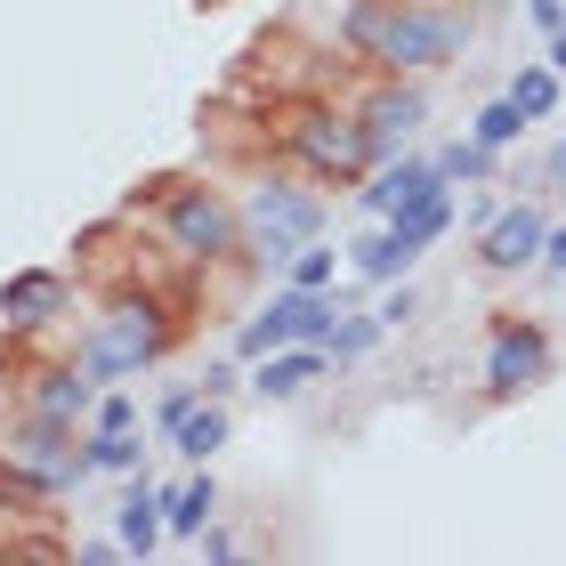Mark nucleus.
Returning a JSON list of instances; mask_svg holds the SVG:
<instances>
[{
  "instance_id": "20",
  "label": "nucleus",
  "mask_w": 566,
  "mask_h": 566,
  "mask_svg": "<svg viewBox=\"0 0 566 566\" xmlns=\"http://www.w3.org/2000/svg\"><path fill=\"white\" fill-rule=\"evenodd\" d=\"M510 97L526 106V122H551V106H558V65H526L518 82H510Z\"/></svg>"
},
{
  "instance_id": "11",
  "label": "nucleus",
  "mask_w": 566,
  "mask_h": 566,
  "mask_svg": "<svg viewBox=\"0 0 566 566\" xmlns=\"http://www.w3.org/2000/svg\"><path fill=\"white\" fill-rule=\"evenodd\" d=\"M446 187V170L437 163H413V154H389V163H373V187H365V211L373 219H397V211H413L421 195Z\"/></svg>"
},
{
  "instance_id": "18",
  "label": "nucleus",
  "mask_w": 566,
  "mask_h": 566,
  "mask_svg": "<svg viewBox=\"0 0 566 566\" xmlns=\"http://www.w3.org/2000/svg\"><path fill=\"white\" fill-rule=\"evenodd\" d=\"M211 510H219L211 478H187L178 494H163V526H170V534H202V526H211Z\"/></svg>"
},
{
  "instance_id": "15",
  "label": "nucleus",
  "mask_w": 566,
  "mask_h": 566,
  "mask_svg": "<svg viewBox=\"0 0 566 566\" xmlns=\"http://www.w3.org/2000/svg\"><path fill=\"white\" fill-rule=\"evenodd\" d=\"M324 365H332V348H316V340L275 348V356H260V380H251V389L260 397H300L307 380H324Z\"/></svg>"
},
{
  "instance_id": "31",
  "label": "nucleus",
  "mask_w": 566,
  "mask_h": 566,
  "mask_svg": "<svg viewBox=\"0 0 566 566\" xmlns=\"http://www.w3.org/2000/svg\"><path fill=\"white\" fill-rule=\"evenodd\" d=\"M202 9H219V0H202Z\"/></svg>"
},
{
  "instance_id": "23",
  "label": "nucleus",
  "mask_w": 566,
  "mask_h": 566,
  "mask_svg": "<svg viewBox=\"0 0 566 566\" xmlns=\"http://www.w3.org/2000/svg\"><path fill=\"white\" fill-rule=\"evenodd\" d=\"M380 332H389V324H380V307H373V316H348L340 332H332V365H348V356H365V348L380 340Z\"/></svg>"
},
{
  "instance_id": "6",
  "label": "nucleus",
  "mask_w": 566,
  "mask_h": 566,
  "mask_svg": "<svg viewBox=\"0 0 566 566\" xmlns=\"http://www.w3.org/2000/svg\"><path fill=\"white\" fill-rule=\"evenodd\" d=\"M332 332H340V307H332V292H307V283H292V292H275L260 316L235 332V356H251V365H260V356L300 348V340L332 348Z\"/></svg>"
},
{
  "instance_id": "24",
  "label": "nucleus",
  "mask_w": 566,
  "mask_h": 566,
  "mask_svg": "<svg viewBox=\"0 0 566 566\" xmlns=\"http://www.w3.org/2000/svg\"><path fill=\"white\" fill-rule=\"evenodd\" d=\"M332 275H340V260L316 243H300V260H292V283H307V292H332Z\"/></svg>"
},
{
  "instance_id": "21",
  "label": "nucleus",
  "mask_w": 566,
  "mask_h": 566,
  "mask_svg": "<svg viewBox=\"0 0 566 566\" xmlns=\"http://www.w3.org/2000/svg\"><path fill=\"white\" fill-rule=\"evenodd\" d=\"M90 461L114 478H138V437L130 429H90Z\"/></svg>"
},
{
  "instance_id": "19",
  "label": "nucleus",
  "mask_w": 566,
  "mask_h": 566,
  "mask_svg": "<svg viewBox=\"0 0 566 566\" xmlns=\"http://www.w3.org/2000/svg\"><path fill=\"white\" fill-rule=\"evenodd\" d=\"M470 138H485V146H494V154H502L510 138H526V106H518V97H510V90H502V97H494V106H478V122H470Z\"/></svg>"
},
{
  "instance_id": "28",
  "label": "nucleus",
  "mask_w": 566,
  "mask_h": 566,
  "mask_svg": "<svg viewBox=\"0 0 566 566\" xmlns=\"http://www.w3.org/2000/svg\"><path fill=\"white\" fill-rule=\"evenodd\" d=\"M526 9H534V24H543V33H558V24H566V9H558V0H526Z\"/></svg>"
},
{
  "instance_id": "22",
  "label": "nucleus",
  "mask_w": 566,
  "mask_h": 566,
  "mask_svg": "<svg viewBox=\"0 0 566 566\" xmlns=\"http://www.w3.org/2000/svg\"><path fill=\"white\" fill-rule=\"evenodd\" d=\"M437 170H446V178H494V146H485V138H461V146L437 154Z\"/></svg>"
},
{
  "instance_id": "16",
  "label": "nucleus",
  "mask_w": 566,
  "mask_h": 566,
  "mask_svg": "<svg viewBox=\"0 0 566 566\" xmlns=\"http://www.w3.org/2000/svg\"><path fill=\"white\" fill-rule=\"evenodd\" d=\"M154 543H163V494H154L146 470H138V478H130V494H122V551L146 558Z\"/></svg>"
},
{
  "instance_id": "29",
  "label": "nucleus",
  "mask_w": 566,
  "mask_h": 566,
  "mask_svg": "<svg viewBox=\"0 0 566 566\" xmlns=\"http://www.w3.org/2000/svg\"><path fill=\"white\" fill-rule=\"evenodd\" d=\"M551 65H558V82H566V24L551 33Z\"/></svg>"
},
{
  "instance_id": "14",
  "label": "nucleus",
  "mask_w": 566,
  "mask_h": 566,
  "mask_svg": "<svg viewBox=\"0 0 566 566\" xmlns=\"http://www.w3.org/2000/svg\"><path fill=\"white\" fill-rule=\"evenodd\" d=\"M24 405H33L41 421H90L97 413V380L82 373V365H49V373H33V389H24Z\"/></svg>"
},
{
  "instance_id": "12",
  "label": "nucleus",
  "mask_w": 566,
  "mask_h": 566,
  "mask_svg": "<svg viewBox=\"0 0 566 566\" xmlns=\"http://www.w3.org/2000/svg\"><path fill=\"white\" fill-rule=\"evenodd\" d=\"M421 114H429V106H421V90H397V82H389V90H373L365 106H356V122H365V146H373V163H389V154L421 130Z\"/></svg>"
},
{
  "instance_id": "13",
  "label": "nucleus",
  "mask_w": 566,
  "mask_h": 566,
  "mask_svg": "<svg viewBox=\"0 0 566 566\" xmlns=\"http://www.w3.org/2000/svg\"><path fill=\"white\" fill-rule=\"evenodd\" d=\"M49 316H65V275L57 268H24V275L0 283V324L9 332H33Z\"/></svg>"
},
{
  "instance_id": "27",
  "label": "nucleus",
  "mask_w": 566,
  "mask_h": 566,
  "mask_svg": "<svg viewBox=\"0 0 566 566\" xmlns=\"http://www.w3.org/2000/svg\"><path fill=\"white\" fill-rule=\"evenodd\" d=\"M543 268H551V275H566V227H551V243H543Z\"/></svg>"
},
{
  "instance_id": "9",
  "label": "nucleus",
  "mask_w": 566,
  "mask_h": 566,
  "mask_svg": "<svg viewBox=\"0 0 566 566\" xmlns=\"http://www.w3.org/2000/svg\"><path fill=\"white\" fill-rule=\"evenodd\" d=\"M543 373H551V340H543V324L502 316V324H494V348H485V389H494V397H526Z\"/></svg>"
},
{
  "instance_id": "10",
  "label": "nucleus",
  "mask_w": 566,
  "mask_h": 566,
  "mask_svg": "<svg viewBox=\"0 0 566 566\" xmlns=\"http://www.w3.org/2000/svg\"><path fill=\"white\" fill-rule=\"evenodd\" d=\"M543 243H551V219L534 211V202H518V211L485 219L478 260H485V275H518V268H534V260H543Z\"/></svg>"
},
{
  "instance_id": "1",
  "label": "nucleus",
  "mask_w": 566,
  "mask_h": 566,
  "mask_svg": "<svg viewBox=\"0 0 566 566\" xmlns=\"http://www.w3.org/2000/svg\"><path fill=\"white\" fill-rule=\"evenodd\" d=\"M340 33L380 73H429V65H453L470 49L478 17L461 0H348Z\"/></svg>"
},
{
  "instance_id": "4",
  "label": "nucleus",
  "mask_w": 566,
  "mask_h": 566,
  "mask_svg": "<svg viewBox=\"0 0 566 566\" xmlns=\"http://www.w3.org/2000/svg\"><path fill=\"white\" fill-rule=\"evenodd\" d=\"M154 202H163V227H170V243L187 251V260H235L243 251V211L219 202L211 187H195V178H154Z\"/></svg>"
},
{
  "instance_id": "26",
  "label": "nucleus",
  "mask_w": 566,
  "mask_h": 566,
  "mask_svg": "<svg viewBox=\"0 0 566 566\" xmlns=\"http://www.w3.org/2000/svg\"><path fill=\"white\" fill-rule=\"evenodd\" d=\"M413 307H421V300L397 283V300H380V324H389V332H397V324H413Z\"/></svg>"
},
{
  "instance_id": "7",
  "label": "nucleus",
  "mask_w": 566,
  "mask_h": 566,
  "mask_svg": "<svg viewBox=\"0 0 566 566\" xmlns=\"http://www.w3.org/2000/svg\"><path fill=\"white\" fill-rule=\"evenodd\" d=\"M0 461H9V470H24L41 494H73V485L97 470L90 446H73V429H65V421H41V413L24 421V429L0 437Z\"/></svg>"
},
{
  "instance_id": "30",
  "label": "nucleus",
  "mask_w": 566,
  "mask_h": 566,
  "mask_svg": "<svg viewBox=\"0 0 566 566\" xmlns=\"http://www.w3.org/2000/svg\"><path fill=\"white\" fill-rule=\"evenodd\" d=\"M558 187H566V138H558Z\"/></svg>"
},
{
  "instance_id": "25",
  "label": "nucleus",
  "mask_w": 566,
  "mask_h": 566,
  "mask_svg": "<svg viewBox=\"0 0 566 566\" xmlns=\"http://www.w3.org/2000/svg\"><path fill=\"white\" fill-rule=\"evenodd\" d=\"M90 421H97V429H138V397H130V389H106Z\"/></svg>"
},
{
  "instance_id": "17",
  "label": "nucleus",
  "mask_w": 566,
  "mask_h": 566,
  "mask_svg": "<svg viewBox=\"0 0 566 566\" xmlns=\"http://www.w3.org/2000/svg\"><path fill=\"white\" fill-rule=\"evenodd\" d=\"M170 446H178V453H187V461H211V453L227 446V413H219V397H202V405H195V413H187V421H178V429H170Z\"/></svg>"
},
{
  "instance_id": "2",
  "label": "nucleus",
  "mask_w": 566,
  "mask_h": 566,
  "mask_svg": "<svg viewBox=\"0 0 566 566\" xmlns=\"http://www.w3.org/2000/svg\"><path fill=\"white\" fill-rule=\"evenodd\" d=\"M170 292H154V283H138V292H122L106 316H97L90 332H82V348H73V365H82L90 380H130L138 365H154V356L170 348Z\"/></svg>"
},
{
  "instance_id": "3",
  "label": "nucleus",
  "mask_w": 566,
  "mask_h": 566,
  "mask_svg": "<svg viewBox=\"0 0 566 566\" xmlns=\"http://www.w3.org/2000/svg\"><path fill=\"white\" fill-rule=\"evenodd\" d=\"M316 235H324V195L307 187V178L268 170L260 187L243 195V251L260 268H292L300 243H316Z\"/></svg>"
},
{
  "instance_id": "8",
  "label": "nucleus",
  "mask_w": 566,
  "mask_h": 566,
  "mask_svg": "<svg viewBox=\"0 0 566 566\" xmlns=\"http://www.w3.org/2000/svg\"><path fill=\"white\" fill-rule=\"evenodd\" d=\"M283 130H292V154H300L316 178H356V170H373V146H365V122H356V114L300 106Z\"/></svg>"
},
{
  "instance_id": "5",
  "label": "nucleus",
  "mask_w": 566,
  "mask_h": 566,
  "mask_svg": "<svg viewBox=\"0 0 566 566\" xmlns=\"http://www.w3.org/2000/svg\"><path fill=\"white\" fill-rule=\"evenodd\" d=\"M446 227H453V195L437 187V195L413 202V211H397L389 227H380V235L356 243V251H348V268H356V275H373V283H397V275H413V260H421L437 235H446Z\"/></svg>"
}]
</instances>
